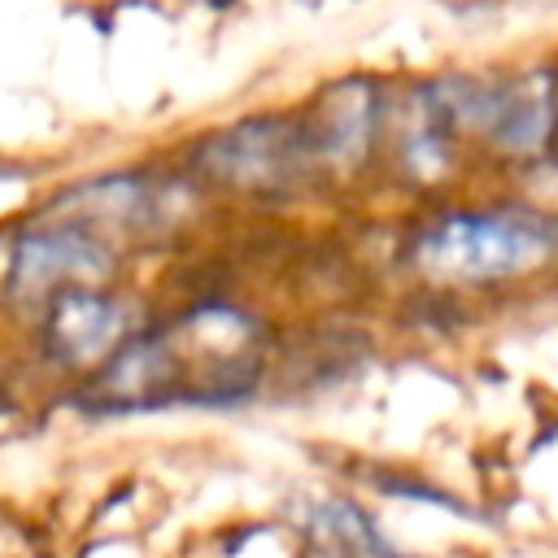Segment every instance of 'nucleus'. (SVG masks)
I'll use <instances>...</instances> for the list:
<instances>
[{"instance_id": "obj_1", "label": "nucleus", "mask_w": 558, "mask_h": 558, "mask_svg": "<svg viewBox=\"0 0 558 558\" xmlns=\"http://www.w3.org/2000/svg\"><path fill=\"white\" fill-rule=\"evenodd\" d=\"M410 266L445 288L506 283L558 266V214L532 205L449 209L414 231Z\"/></svg>"}, {"instance_id": "obj_2", "label": "nucleus", "mask_w": 558, "mask_h": 558, "mask_svg": "<svg viewBox=\"0 0 558 558\" xmlns=\"http://www.w3.org/2000/svg\"><path fill=\"white\" fill-rule=\"evenodd\" d=\"M113 270V240L74 222L44 214L31 227L17 231L9 270H4V296L22 310H44L57 292L74 283H100Z\"/></svg>"}, {"instance_id": "obj_3", "label": "nucleus", "mask_w": 558, "mask_h": 558, "mask_svg": "<svg viewBox=\"0 0 558 558\" xmlns=\"http://www.w3.org/2000/svg\"><path fill=\"white\" fill-rule=\"evenodd\" d=\"M196 166L205 179L235 187V192H288L305 174H314V153L305 140L301 118L266 113L227 126L222 135L196 148Z\"/></svg>"}, {"instance_id": "obj_4", "label": "nucleus", "mask_w": 558, "mask_h": 558, "mask_svg": "<svg viewBox=\"0 0 558 558\" xmlns=\"http://www.w3.org/2000/svg\"><path fill=\"white\" fill-rule=\"evenodd\" d=\"M135 331V305L100 283H74L44 305V340L61 366H100Z\"/></svg>"}, {"instance_id": "obj_5", "label": "nucleus", "mask_w": 558, "mask_h": 558, "mask_svg": "<svg viewBox=\"0 0 558 558\" xmlns=\"http://www.w3.org/2000/svg\"><path fill=\"white\" fill-rule=\"evenodd\" d=\"M314 166L353 170L384 131V87L371 74H344L323 87L314 109L301 118Z\"/></svg>"}, {"instance_id": "obj_6", "label": "nucleus", "mask_w": 558, "mask_h": 558, "mask_svg": "<svg viewBox=\"0 0 558 558\" xmlns=\"http://www.w3.org/2000/svg\"><path fill=\"white\" fill-rule=\"evenodd\" d=\"M48 214L74 218L100 235H135V231L161 227L170 205H166L161 183L144 174H105L92 183H74L65 196L48 205Z\"/></svg>"}, {"instance_id": "obj_7", "label": "nucleus", "mask_w": 558, "mask_h": 558, "mask_svg": "<svg viewBox=\"0 0 558 558\" xmlns=\"http://www.w3.org/2000/svg\"><path fill=\"white\" fill-rule=\"evenodd\" d=\"M397 157L410 179L436 183L453 166V126L432 109V100L414 87V100L405 105V126L397 140Z\"/></svg>"}, {"instance_id": "obj_8", "label": "nucleus", "mask_w": 558, "mask_h": 558, "mask_svg": "<svg viewBox=\"0 0 558 558\" xmlns=\"http://www.w3.org/2000/svg\"><path fill=\"white\" fill-rule=\"evenodd\" d=\"M554 148H558V135H554Z\"/></svg>"}, {"instance_id": "obj_9", "label": "nucleus", "mask_w": 558, "mask_h": 558, "mask_svg": "<svg viewBox=\"0 0 558 558\" xmlns=\"http://www.w3.org/2000/svg\"><path fill=\"white\" fill-rule=\"evenodd\" d=\"M310 4H314V0H310Z\"/></svg>"}]
</instances>
